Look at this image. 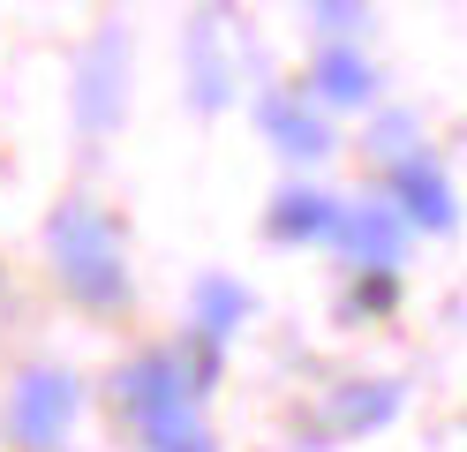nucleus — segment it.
<instances>
[{
	"label": "nucleus",
	"instance_id": "obj_1",
	"mask_svg": "<svg viewBox=\"0 0 467 452\" xmlns=\"http://www.w3.org/2000/svg\"><path fill=\"white\" fill-rule=\"evenodd\" d=\"M46 257H53V279H61L83 310H99V317H121L129 310V257H121V234H113V219L91 204V196H68V204H53V219H46Z\"/></svg>",
	"mask_w": 467,
	"mask_h": 452
},
{
	"label": "nucleus",
	"instance_id": "obj_2",
	"mask_svg": "<svg viewBox=\"0 0 467 452\" xmlns=\"http://www.w3.org/2000/svg\"><path fill=\"white\" fill-rule=\"evenodd\" d=\"M203 384L189 377L182 354H143L121 370V407H129V430L143 452H219L212 430L196 422Z\"/></svg>",
	"mask_w": 467,
	"mask_h": 452
},
{
	"label": "nucleus",
	"instance_id": "obj_3",
	"mask_svg": "<svg viewBox=\"0 0 467 452\" xmlns=\"http://www.w3.org/2000/svg\"><path fill=\"white\" fill-rule=\"evenodd\" d=\"M76 407H83V384L68 370H23L8 384V437L31 445V452H53V445L68 437Z\"/></svg>",
	"mask_w": 467,
	"mask_h": 452
},
{
	"label": "nucleus",
	"instance_id": "obj_4",
	"mask_svg": "<svg viewBox=\"0 0 467 452\" xmlns=\"http://www.w3.org/2000/svg\"><path fill=\"white\" fill-rule=\"evenodd\" d=\"M332 249L347 264H362V271H400V249H407V219L392 204H339V219H332Z\"/></svg>",
	"mask_w": 467,
	"mask_h": 452
},
{
	"label": "nucleus",
	"instance_id": "obj_5",
	"mask_svg": "<svg viewBox=\"0 0 467 452\" xmlns=\"http://www.w3.org/2000/svg\"><path fill=\"white\" fill-rule=\"evenodd\" d=\"M256 129H265L272 151H286V159H302V166L332 151V121H325L317 99H302V90H265V99H256Z\"/></svg>",
	"mask_w": 467,
	"mask_h": 452
},
{
	"label": "nucleus",
	"instance_id": "obj_6",
	"mask_svg": "<svg viewBox=\"0 0 467 452\" xmlns=\"http://www.w3.org/2000/svg\"><path fill=\"white\" fill-rule=\"evenodd\" d=\"M385 181H392V189H385V204L400 211L407 226H422V234H445V226L460 219V204H452V189H445V173H437V166L422 159V151H400Z\"/></svg>",
	"mask_w": 467,
	"mask_h": 452
},
{
	"label": "nucleus",
	"instance_id": "obj_7",
	"mask_svg": "<svg viewBox=\"0 0 467 452\" xmlns=\"http://www.w3.org/2000/svg\"><path fill=\"white\" fill-rule=\"evenodd\" d=\"M369 90H377V76H369V60L347 46V38H332L325 53H317V68H309V99H317V106L347 113V106H362Z\"/></svg>",
	"mask_w": 467,
	"mask_h": 452
},
{
	"label": "nucleus",
	"instance_id": "obj_8",
	"mask_svg": "<svg viewBox=\"0 0 467 452\" xmlns=\"http://www.w3.org/2000/svg\"><path fill=\"white\" fill-rule=\"evenodd\" d=\"M332 219H339V204H332L325 189H309V181L279 189V196H272V211H265L272 241H325V234H332Z\"/></svg>",
	"mask_w": 467,
	"mask_h": 452
},
{
	"label": "nucleus",
	"instance_id": "obj_9",
	"mask_svg": "<svg viewBox=\"0 0 467 452\" xmlns=\"http://www.w3.org/2000/svg\"><path fill=\"white\" fill-rule=\"evenodd\" d=\"M113 113H121V30H106L91 68H83V121H91V129H113Z\"/></svg>",
	"mask_w": 467,
	"mask_h": 452
},
{
	"label": "nucleus",
	"instance_id": "obj_10",
	"mask_svg": "<svg viewBox=\"0 0 467 452\" xmlns=\"http://www.w3.org/2000/svg\"><path fill=\"white\" fill-rule=\"evenodd\" d=\"M249 317V287L242 279H203L196 287V340L203 347H226V331Z\"/></svg>",
	"mask_w": 467,
	"mask_h": 452
},
{
	"label": "nucleus",
	"instance_id": "obj_11",
	"mask_svg": "<svg viewBox=\"0 0 467 452\" xmlns=\"http://www.w3.org/2000/svg\"><path fill=\"white\" fill-rule=\"evenodd\" d=\"M392 415H400V384H339L325 400V422H339V430H377Z\"/></svg>",
	"mask_w": 467,
	"mask_h": 452
},
{
	"label": "nucleus",
	"instance_id": "obj_12",
	"mask_svg": "<svg viewBox=\"0 0 467 452\" xmlns=\"http://www.w3.org/2000/svg\"><path fill=\"white\" fill-rule=\"evenodd\" d=\"M392 301H400V271H362L355 279V310L362 317H385Z\"/></svg>",
	"mask_w": 467,
	"mask_h": 452
}]
</instances>
